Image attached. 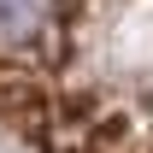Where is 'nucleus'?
Segmentation results:
<instances>
[{
	"label": "nucleus",
	"mask_w": 153,
	"mask_h": 153,
	"mask_svg": "<svg viewBox=\"0 0 153 153\" xmlns=\"http://www.w3.org/2000/svg\"><path fill=\"white\" fill-rule=\"evenodd\" d=\"M0 124L36 153H153V0H0Z\"/></svg>",
	"instance_id": "obj_1"
}]
</instances>
